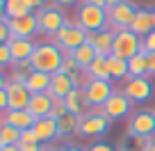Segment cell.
Masks as SVG:
<instances>
[{"label":"cell","mask_w":155,"mask_h":151,"mask_svg":"<svg viewBox=\"0 0 155 151\" xmlns=\"http://www.w3.org/2000/svg\"><path fill=\"white\" fill-rule=\"evenodd\" d=\"M62 60H64L62 48H59L55 41H44V44L34 46V53H32V57H30V62H32L34 71H41V73L53 76V73L59 71Z\"/></svg>","instance_id":"obj_1"},{"label":"cell","mask_w":155,"mask_h":151,"mask_svg":"<svg viewBox=\"0 0 155 151\" xmlns=\"http://www.w3.org/2000/svg\"><path fill=\"white\" fill-rule=\"evenodd\" d=\"M75 16H78L75 23L80 25L82 30H87V32H98V30L107 28V9H103V7L82 2V5L78 7Z\"/></svg>","instance_id":"obj_2"},{"label":"cell","mask_w":155,"mask_h":151,"mask_svg":"<svg viewBox=\"0 0 155 151\" xmlns=\"http://www.w3.org/2000/svg\"><path fill=\"white\" fill-rule=\"evenodd\" d=\"M53 39H55V44L62 48L64 55H71L78 46H82L84 41H87V30H82L78 23H75V25L64 23L62 28L53 34Z\"/></svg>","instance_id":"obj_3"},{"label":"cell","mask_w":155,"mask_h":151,"mask_svg":"<svg viewBox=\"0 0 155 151\" xmlns=\"http://www.w3.org/2000/svg\"><path fill=\"white\" fill-rule=\"evenodd\" d=\"M137 53H141V37H137L130 30H119L114 32V41H112V53L121 60H130Z\"/></svg>","instance_id":"obj_4"},{"label":"cell","mask_w":155,"mask_h":151,"mask_svg":"<svg viewBox=\"0 0 155 151\" xmlns=\"http://www.w3.org/2000/svg\"><path fill=\"white\" fill-rule=\"evenodd\" d=\"M107 128H110V119H107L101 112V108H98V110L84 112L82 117L78 119L75 133L82 135V137H98V135H103V133H107Z\"/></svg>","instance_id":"obj_5"},{"label":"cell","mask_w":155,"mask_h":151,"mask_svg":"<svg viewBox=\"0 0 155 151\" xmlns=\"http://www.w3.org/2000/svg\"><path fill=\"white\" fill-rule=\"evenodd\" d=\"M137 9H139V7H135L130 0H123V2H119L116 7L107 9V30H112V32L130 30V23H132V19H135Z\"/></svg>","instance_id":"obj_6"},{"label":"cell","mask_w":155,"mask_h":151,"mask_svg":"<svg viewBox=\"0 0 155 151\" xmlns=\"http://www.w3.org/2000/svg\"><path fill=\"white\" fill-rule=\"evenodd\" d=\"M34 16H37L39 32H46V34H55L64 23H68L64 12L59 9V5H46L44 9L34 12Z\"/></svg>","instance_id":"obj_7"},{"label":"cell","mask_w":155,"mask_h":151,"mask_svg":"<svg viewBox=\"0 0 155 151\" xmlns=\"http://www.w3.org/2000/svg\"><path fill=\"white\" fill-rule=\"evenodd\" d=\"M84 92V103L91 108H103V103L112 96V85L110 80H89L82 87Z\"/></svg>","instance_id":"obj_8"},{"label":"cell","mask_w":155,"mask_h":151,"mask_svg":"<svg viewBox=\"0 0 155 151\" xmlns=\"http://www.w3.org/2000/svg\"><path fill=\"white\" fill-rule=\"evenodd\" d=\"M155 133V112L148 110H139L128 119V133L126 135H141V137H150Z\"/></svg>","instance_id":"obj_9"},{"label":"cell","mask_w":155,"mask_h":151,"mask_svg":"<svg viewBox=\"0 0 155 151\" xmlns=\"http://www.w3.org/2000/svg\"><path fill=\"white\" fill-rule=\"evenodd\" d=\"M130 105L132 103L128 101V96L123 92H112V96L107 98L105 103H103L101 112L105 115L110 122H114V119H123L128 117V112H130Z\"/></svg>","instance_id":"obj_10"},{"label":"cell","mask_w":155,"mask_h":151,"mask_svg":"<svg viewBox=\"0 0 155 151\" xmlns=\"http://www.w3.org/2000/svg\"><path fill=\"white\" fill-rule=\"evenodd\" d=\"M123 94L128 96L130 103H144L153 96V85L146 76L141 78H128V83L123 85Z\"/></svg>","instance_id":"obj_11"},{"label":"cell","mask_w":155,"mask_h":151,"mask_svg":"<svg viewBox=\"0 0 155 151\" xmlns=\"http://www.w3.org/2000/svg\"><path fill=\"white\" fill-rule=\"evenodd\" d=\"M5 92H7V101H9V110H28L32 94L28 92L25 85L14 83V80H7Z\"/></svg>","instance_id":"obj_12"},{"label":"cell","mask_w":155,"mask_h":151,"mask_svg":"<svg viewBox=\"0 0 155 151\" xmlns=\"http://www.w3.org/2000/svg\"><path fill=\"white\" fill-rule=\"evenodd\" d=\"M7 25H9V34H12V37H25V39H32V34L39 32L37 16H34V14L18 16V19H7Z\"/></svg>","instance_id":"obj_13"},{"label":"cell","mask_w":155,"mask_h":151,"mask_svg":"<svg viewBox=\"0 0 155 151\" xmlns=\"http://www.w3.org/2000/svg\"><path fill=\"white\" fill-rule=\"evenodd\" d=\"M53 103H55V98L50 96L48 92L32 94V98H30V105H28V112L32 115L34 119L50 117V112H53Z\"/></svg>","instance_id":"obj_14"},{"label":"cell","mask_w":155,"mask_h":151,"mask_svg":"<svg viewBox=\"0 0 155 151\" xmlns=\"http://www.w3.org/2000/svg\"><path fill=\"white\" fill-rule=\"evenodd\" d=\"M9 46V53H12V62H23V60H30L34 53V41L32 39H25V37H9L7 41Z\"/></svg>","instance_id":"obj_15"},{"label":"cell","mask_w":155,"mask_h":151,"mask_svg":"<svg viewBox=\"0 0 155 151\" xmlns=\"http://www.w3.org/2000/svg\"><path fill=\"white\" fill-rule=\"evenodd\" d=\"M112 41H114V32L112 30H98V32H87V44L94 46L98 55H110L112 53Z\"/></svg>","instance_id":"obj_16"},{"label":"cell","mask_w":155,"mask_h":151,"mask_svg":"<svg viewBox=\"0 0 155 151\" xmlns=\"http://www.w3.org/2000/svg\"><path fill=\"white\" fill-rule=\"evenodd\" d=\"M155 30V21H153V9H137L135 19L130 23V32H135L137 37H146L148 32Z\"/></svg>","instance_id":"obj_17"},{"label":"cell","mask_w":155,"mask_h":151,"mask_svg":"<svg viewBox=\"0 0 155 151\" xmlns=\"http://www.w3.org/2000/svg\"><path fill=\"white\" fill-rule=\"evenodd\" d=\"M34 122H37V119H34L28 110H7V112H2V124H9V126L18 128V131L32 128Z\"/></svg>","instance_id":"obj_18"},{"label":"cell","mask_w":155,"mask_h":151,"mask_svg":"<svg viewBox=\"0 0 155 151\" xmlns=\"http://www.w3.org/2000/svg\"><path fill=\"white\" fill-rule=\"evenodd\" d=\"M73 89H75V85H73L71 76H66V73H62V71H57V73L50 76V89H48V94L53 98H64L68 92H73Z\"/></svg>","instance_id":"obj_19"},{"label":"cell","mask_w":155,"mask_h":151,"mask_svg":"<svg viewBox=\"0 0 155 151\" xmlns=\"http://www.w3.org/2000/svg\"><path fill=\"white\" fill-rule=\"evenodd\" d=\"M32 131L37 133L39 142H50V140H55V137H57V119H53V117H41V119H37V122H34Z\"/></svg>","instance_id":"obj_20"},{"label":"cell","mask_w":155,"mask_h":151,"mask_svg":"<svg viewBox=\"0 0 155 151\" xmlns=\"http://www.w3.org/2000/svg\"><path fill=\"white\" fill-rule=\"evenodd\" d=\"M25 87L30 94H39V92H48L50 89V76L41 71H32L25 80Z\"/></svg>","instance_id":"obj_21"},{"label":"cell","mask_w":155,"mask_h":151,"mask_svg":"<svg viewBox=\"0 0 155 151\" xmlns=\"http://www.w3.org/2000/svg\"><path fill=\"white\" fill-rule=\"evenodd\" d=\"M82 103H84V92H82V87H75L73 92H68L66 96H64V105H66V110L71 112V115H75V117H82L84 115V108H82Z\"/></svg>","instance_id":"obj_22"},{"label":"cell","mask_w":155,"mask_h":151,"mask_svg":"<svg viewBox=\"0 0 155 151\" xmlns=\"http://www.w3.org/2000/svg\"><path fill=\"white\" fill-rule=\"evenodd\" d=\"M84 71H87V76L91 80H112L110 71H107V57L105 55H96V60H94Z\"/></svg>","instance_id":"obj_23"},{"label":"cell","mask_w":155,"mask_h":151,"mask_svg":"<svg viewBox=\"0 0 155 151\" xmlns=\"http://www.w3.org/2000/svg\"><path fill=\"white\" fill-rule=\"evenodd\" d=\"M96 55H98V53H96V50H94V46L84 41L82 46H78V48H75V50H73V53H71V57L75 60V62H78V67H80V69H82V71H84V69H87L89 64H91L94 60H96Z\"/></svg>","instance_id":"obj_24"},{"label":"cell","mask_w":155,"mask_h":151,"mask_svg":"<svg viewBox=\"0 0 155 151\" xmlns=\"http://www.w3.org/2000/svg\"><path fill=\"white\" fill-rule=\"evenodd\" d=\"M5 14L7 19H18V16L34 14V9L30 7L28 0H5Z\"/></svg>","instance_id":"obj_25"},{"label":"cell","mask_w":155,"mask_h":151,"mask_svg":"<svg viewBox=\"0 0 155 151\" xmlns=\"http://www.w3.org/2000/svg\"><path fill=\"white\" fill-rule=\"evenodd\" d=\"M107 71H110L112 80L128 78V60H121L116 55H107Z\"/></svg>","instance_id":"obj_26"},{"label":"cell","mask_w":155,"mask_h":151,"mask_svg":"<svg viewBox=\"0 0 155 151\" xmlns=\"http://www.w3.org/2000/svg\"><path fill=\"white\" fill-rule=\"evenodd\" d=\"M146 73H148V64L144 53H137L135 57L128 60V78H141Z\"/></svg>","instance_id":"obj_27"},{"label":"cell","mask_w":155,"mask_h":151,"mask_svg":"<svg viewBox=\"0 0 155 151\" xmlns=\"http://www.w3.org/2000/svg\"><path fill=\"white\" fill-rule=\"evenodd\" d=\"M78 119L80 117H75V115H64L62 119H57V137H68V135H73L75 133V128H78Z\"/></svg>","instance_id":"obj_28"},{"label":"cell","mask_w":155,"mask_h":151,"mask_svg":"<svg viewBox=\"0 0 155 151\" xmlns=\"http://www.w3.org/2000/svg\"><path fill=\"white\" fill-rule=\"evenodd\" d=\"M150 137H141V135H126V140L121 142L119 151H146L148 149Z\"/></svg>","instance_id":"obj_29"},{"label":"cell","mask_w":155,"mask_h":151,"mask_svg":"<svg viewBox=\"0 0 155 151\" xmlns=\"http://www.w3.org/2000/svg\"><path fill=\"white\" fill-rule=\"evenodd\" d=\"M21 142V131L9 124H0V144L9 146V144H18Z\"/></svg>","instance_id":"obj_30"},{"label":"cell","mask_w":155,"mask_h":151,"mask_svg":"<svg viewBox=\"0 0 155 151\" xmlns=\"http://www.w3.org/2000/svg\"><path fill=\"white\" fill-rule=\"evenodd\" d=\"M59 71H62V73H66V76H73V73H78V71H80V67H78V62L71 57V55H64Z\"/></svg>","instance_id":"obj_31"},{"label":"cell","mask_w":155,"mask_h":151,"mask_svg":"<svg viewBox=\"0 0 155 151\" xmlns=\"http://www.w3.org/2000/svg\"><path fill=\"white\" fill-rule=\"evenodd\" d=\"M141 53H144V55L155 53V30L148 32L146 37H141Z\"/></svg>","instance_id":"obj_32"},{"label":"cell","mask_w":155,"mask_h":151,"mask_svg":"<svg viewBox=\"0 0 155 151\" xmlns=\"http://www.w3.org/2000/svg\"><path fill=\"white\" fill-rule=\"evenodd\" d=\"M64 115H68L66 105H64V98H55V103H53V112H50V117H53V119H62Z\"/></svg>","instance_id":"obj_33"},{"label":"cell","mask_w":155,"mask_h":151,"mask_svg":"<svg viewBox=\"0 0 155 151\" xmlns=\"http://www.w3.org/2000/svg\"><path fill=\"white\" fill-rule=\"evenodd\" d=\"M9 64H14V62H12L9 46H7V44H2V46H0V69H2V67H9Z\"/></svg>","instance_id":"obj_34"},{"label":"cell","mask_w":155,"mask_h":151,"mask_svg":"<svg viewBox=\"0 0 155 151\" xmlns=\"http://www.w3.org/2000/svg\"><path fill=\"white\" fill-rule=\"evenodd\" d=\"M21 142H28V144H41L37 137V133L32 131V128H28V131H21Z\"/></svg>","instance_id":"obj_35"},{"label":"cell","mask_w":155,"mask_h":151,"mask_svg":"<svg viewBox=\"0 0 155 151\" xmlns=\"http://www.w3.org/2000/svg\"><path fill=\"white\" fill-rule=\"evenodd\" d=\"M14 69H16V71H21V73H25V76H30V73L34 71V67H32V62H30V60L16 62V64H14Z\"/></svg>","instance_id":"obj_36"},{"label":"cell","mask_w":155,"mask_h":151,"mask_svg":"<svg viewBox=\"0 0 155 151\" xmlns=\"http://www.w3.org/2000/svg\"><path fill=\"white\" fill-rule=\"evenodd\" d=\"M9 25H7V19L5 21H0V46L2 44H7V41H9Z\"/></svg>","instance_id":"obj_37"},{"label":"cell","mask_w":155,"mask_h":151,"mask_svg":"<svg viewBox=\"0 0 155 151\" xmlns=\"http://www.w3.org/2000/svg\"><path fill=\"white\" fill-rule=\"evenodd\" d=\"M16 146H18V151H41L44 149L41 144H28V142H18Z\"/></svg>","instance_id":"obj_38"},{"label":"cell","mask_w":155,"mask_h":151,"mask_svg":"<svg viewBox=\"0 0 155 151\" xmlns=\"http://www.w3.org/2000/svg\"><path fill=\"white\" fill-rule=\"evenodd\" d=\"M87 151H114L112 144H105V142H98V144H91Z\"/></svg>","instance_id":"obj_39"},{"label":"cell","mask_w":155,"mask_h":151,"mask_svg":"<svg viewBox=\"0 0 155 151\" xmlns=\"http://www.w3.org/2000/svg\"><path fill=\"white\" fill-rule=\"evenodd\" d=\"M9 110V101H7V92L0 89V112H7Z\"/></svg>","instance_id":"obj_40"},{"label":"cell","mask_w":155,"mask_h":151,"mask_svg":"<svg viewBox=\"0 0 155 151\" xmlns=\"http://www.w3.org/2000/svg\"><path fill=\"white\" fill-rule=\"evenodd\" d=\"M146 64H148V73H153V76H155V53L146 55Z\"/></svg>","instance_id":"obj_41"},{"label":"cell","mask_w":155,"mask_h":151,"mask_svg":"<svg viewBox=\"0 0 155 151\" xmlns=\"http://www.w3.org/2000/svg\"><path fill=\"white\" fill-rule=\"evenodd\" d=\"M28 2H30V7H32L34 12H39V9H44V7H46L44 0H28Z\"/></svg>","instance_id":"obj_42"},{"label":"cell","mask_w":155,"mask_h":151,"mask_svg":"<svg viewBox=\"0 0 155 151\" xmlns=\"http://www.w3.org/2000/svg\"><path fill=\"white\" fill-rule=\"evenodd\" d=\"M105 2V9H112V7H116L119 2H123V0H103Z\"/></svg>","instance_id":"obj_43"},{"label":"cell","mask_w":155,"mask_h":151,"mask_svg":"<svg viewBox=\"0 0 155 151\" xmlns=\"http://www.w3.org/2000/svg\"><path fill=\"white\" fill-rule=\"evenodd\" d=\"M55 2H57L59 7H68V5H75L78 0H55Z\"/></svg>","instance_id":"obj_44"},{"label":"cell","mask_w":155,"mask_h":151,"mask_svg":"<svg viewBox=\"0 0 155 151\" xmlns=\"http://www.w3.org/2000/svg\"><path fill=\"white\" fill-rule=\"evenodd\" d=\"M7 14H5V0H0V21H5Z\"/></svg>","instance_id":"obj_45"},{"label":"cell","mask_w":155,"mask_h":151,"mask_svg":"<svg viewBox=\"0 0 155 151\" xmlns=\"http://www.w3.org/2000/svg\"><path fill=\"white\" fill-rule=\"evenodd\" d=\"M84 2H89V5H96V7H103V9H105V2H103V0H84Z\"/></svg>","instance_id":"obj_46"},{"label":"cell","mask_w":155,"mask_h":151,"mask_svg":"<svg viewBox=\"0 0 155 151\" xmlns=\"http://www.w3.org/2000/svg\"><path fill=\"white\" fill-rule=\"evenodd\" d=\"M59 151H84V149H80V146H62Z\"/></svg>","instance_id":"obj_47"},{"label":"cell","mask_w":155,"mask_h":151,"mask_svg":"<svg viewBox=\"0 0 155 151\" xmlns=\"http://www.w3.org/2000/svg\"><path fill=\"white\" fill-rule=\"evenodd\" d=\"M5 85H7V78H5V73L0 71V89H5Z\"/></svg>","instance_id":"obj_48"},{"label":"cell","mask_w":155,"mask_h":151,"mask_svg":"<svg viewBox=\"0 0 155 151\" xmlns=\"http://www.w3.org/2000/svg\"><path fill=\"white\" fill-rule=\"evenodd\" d=\"M0 151H18V146H16V144H9V146H2Z\"/></svg>","instance_id":"obj_49"},{"label":"cell","mask_w":155,"mask_h":151,"mask_svg":"<svg viewBox=\"0 0 155 151\" xmlns=\"http://www.w3.org/2000/svg\"><path fill=\"white\" fill-rule=\"evenodd\" d=\"M146 151H155V140H153V137H150V142H148V149H146Z\"/></svg>","instance_id":"obj_50"},{"label":"cell","mask_w":155,"mask_h":151,"mask_svg":"<svg viewBox=\"0 0 155 151\" xmlns=\"http://www.w3.org/2000/svg\"><path fill=\"white\" fill-rule=\"evenodd\" d=\"M41 151H57V149H50V146H46V149H41Z\"/></svg>","instance_id":"obj_51"},{"label":"cell","mask_w":155,"mask_h":151,"mask_svg":"<svg viewBox=\"0 0 155 151\" xmlns=\"http://www.w3.org/2000/svg\"><path fill=\"white\" fill-rule=\"evenodd\" d=\"M153 21H155V7H153Z\"/></svg>","instance_id":"obj_52"},{"label":"cell","mask_w":155,"mask_h":151,"mask_svg":"<svg viewBox=\"0 0 155 151\" xmlns=\"http://www.w3.org/2000/svg\"><path fill=\"white\" fill-rule=\"evenodd\" d=\"M0 124H2V115H0Z\"/></svg>","instance_id":"obj_53"},{"label":"cell","mask_w":155,"mask_h":151,"mask_svg":"<svg viewBox=\"0 0 155 151\" xmlns=\"http://www.w3.org/2000/svg\"><path fill=\"white\" fill-rule=\"evenodd\" d=\"M0 149H2V144H0Z\"/></svg>","instance_id":"obj_54"}]
</instances>
